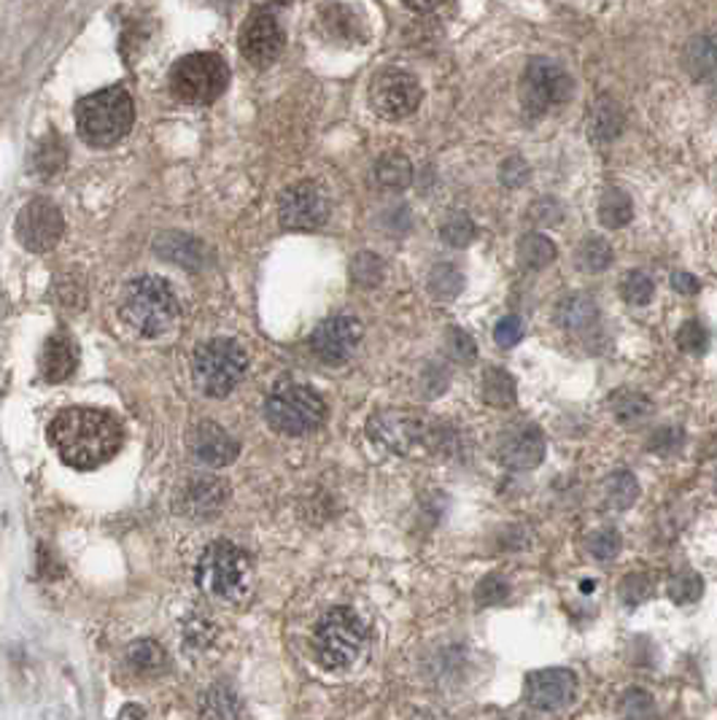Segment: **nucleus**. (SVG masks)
<instances>
[{
  "mask_svg": "<svg viewBox=\"0 0 717 720\" xmlns=\"http://www.w3.org/2000/svg\"><path fill=\"white\" fill-rule=\"evenodd\" d=\"M49 440L60 459L76 470H98L122 449V424L111 413L95 407H68L49 424Z\"/></svg>",
  "mask_w": 717,
  "mask_h": 720,
  "instance_id": "nucleus-1",
  "label": "nucleus"
},
{
  "mask_svg": "<svg viewBox=\"0 0 717 720\" xmlns=\"http://www.w3.org/2000/svg\"><path fill=\"white\" fill-rule=\"evenodd\" d=\"M136 109L127 89L105 87L78 103V132L89 147H114L130 132Z\"/></svg>",
  "mask_w": 717,
  "mask_h": 720,
  "instance_id": "nucleus-2",
  "label": "nucleus"
},
{
  "mask_svg": "<svg viewBox=\"0 0 717 720\" xmlns=\"http://www.w3.org/2000/svg\"><path fill=\"white\" fill-rule=\"evenodd\" d=\"M178 303L171 283L156 276H143L127 283L122 298V319L143 338H160L176 324Z\"/></svg>",
  "mask_w": 717,
  "mask_h": 720,
  "instance_id": "nucleus-3",
  "label": "nucleus"
},
{
  "mask_svg": "<svg viewBox=\"0 0 717 720\" xmlns=\"http://www.w3.org/2000/svg\"><path fill=\"white\" fill-rule=\"evenodd\" d=\"M367 629L351 607H332L313 629V653L324 669H349L362 653Z\"/></svg>",
  "mask_w": 717,
  "mask_h": 720,
  "instance_id": "nucleus-4",
  "label": "nucleus"
},
{
  "mask_svg": "<svg viewBox=\"0 0 717 720\" xmlns=\"http://www.w3.org/2000/svg\"><path fill=\"white\" fill-rule=\"evenodd\" d=\"M367 429L375 443L400 456H411L416 449H448V438H451L440 424H429L427 418L405 410L378 413L369 418Z\"/></svg>",
  "mask_w": 717,
  "mask_h": 720,
  "instance_id": "nucleus-5",
  "label": "nucleus"
},
{
  "mask_svg": "<svg viewBox=\"0 0 717 720\" xmlns=\"http://www.w3.org/2000/svg\"><path fill=\"white\" fill-rule=\"evenodd\" d=\"M265 416L276 432L300 438L322 427L327 405L311 387L297 381L278 383L265 402Z\"/></svg>",
  "mask_w": 717,
  "mask_h": 720,
  "instance_id": "nucleus-6",
  "label": "nucleus"
},
{
  "mask_svg": "<svg viewBox=\"0 0 717 720\" xmlns=\"http://www.w3.org/2000/svg\"><path fill=\"white\" fill-rule=\"evenodd\" d=\"M249 359L246 351L235 340L216 338L198 349L192 362V376L205 397H227L235 387L246 378Z\"/></svg>",
  "mask_w": 717,
  "mask_h": 720,
  "instance_id": "nucleus-7",
  "label": "nucleus"
},
{
  "mask_svg": "<svg viewBox=\"0 0 717 720\" xmlns=\"http://www.w3.org/2000/svg\"><path fill=\"white\" fill-rule=\"evenodd\" d=\"M251 564L238 545L218 540L203 551L198 561V585L209 596L235 602L249 591Z\"/></svg>",
  "mask_w": 717,
  "mask_h": 720,
  "instance_id": "nucleus-8",
  "label": "nucleus"
},
{
  "mask_svg": "<svg viewBox=\"0 0 717 720\" xmlns=\"http://www.w3.org/2000/svg\"><path fill=\"white\" fill-rule=\"evenodd\" d=\"M229 84V68L218 54L198 52L178 60L171 71V89L184 103L209 105L224 94Z\"/></svg>",
  "mask_w": 717,
  "mask_h": 720,
  "instance_id": "nucleus-9",
  "label": "nucleus"
},
{
  "mask_svg": "<svg viewBox=\"0 0 717 720\" xmlns=\"http://www.w3.org/2000/svg\"><path fill=\"white\" fill-rule=\"evenodd\" d=\"M575 92V81L558 63L537 58L520 76V105L529 116H545L556 105H564Z\"/></svg>",
  "mask_w": 717,
  "mask_h": 720,
  "instance_id": "nucleus-10",
  "label": "nucleus"
},
{
  "mask_svg": "<svg viewBox=\"0 0 717 720\" xmlns=\"http://www.w3.org/2000/svg\"><path fill=\"white\" fill-rule=\"evenodd\" d=\"M422 98V84L407 71H383V74L375 76L373 87H369V105L380 119L389 122H400L416 114Z\"/></svg>",
  "mask_w": 717,
  "mask_h": 720,
  "instance_id": "nucleus-11",
  "label": "nucleus"
},
{
  "mask_svg": "<svg viewBox=\"0 0 717 720\" xmlns=\"http://www.w3.org/2000/svg\"><path fill=\"white\" fill-rule=\"evenodd\" d=\"M329 216V200L324 189L313 181L291 184L284 189L281 200H278V219L287 230H316L327 222Z\"/></svg>",
  "mask_w": 717,
  "mask_h": 720,
  "instance_id": "nucleus-12",
  "label": "nucleus"
},
{
  "mask_svg": "<svg viewBox=\"0 0 717 720\" xmlns=\"http://www.w3.org/2000/svg\"><path fill=\"white\" fill-rule=\"evenodd\" d=\"M65 232L63 211L52 200H30L16 216V238L25 249L43 254L60 243Z\"/></svg>",
  "mask_w": 717,
  "mask_h": 720,
  "instance_id": "nucleus-13",
  "label": "nucleus"
},
{
  "mask_svg": "<svg viewBox=\"0 0 717 720\" xmlns=\"http://www.w3.org/2000/svg\"><path fill=\"white\" fill-rule=\"evenodd\" d=\"M577 694V680L569 669L551 667L537 669L526 674L524 696L526 705L537 712H556L564 710Z\"/></svg>",
  "mask_w": 717,
  "mask_h": 720,
  "instance_id": "nucleus-14",
  "label": "nucleus"
},
{
  "mask_svg": "<svg viewBox=\"0 0 717 720\" xmlns=\"http://www.w3.org/2000/svg\"><path fill=\"white\" fill-rule=\"evenodd\" d=\"M240 54L249 60L256 68H267L278 60L284 49V30L278 25V20L267 11H256L254 16H249L240 30Z\"/></svg>",
  "mask_w": 717,
  "mask_h": 720,
  "instance_id": "nucleus-15",
  "label": "nucleus"
},
{
  "mask_svg": "<svg viewBox=\"0 0 717 720\" xmlns=\"http://www.w3.org/2000/svg\"><path fill=\"white\" fill-rule=\"evenodd\" d=\"M362 334V321L354 319V316H332V319L322 321L313 329L311 349L327 365H343L356 351Z\"/></svg>",
  "mask_w": 717,
  "mask_h": 720,
  "instance_id": "nucleus-16",
  "label": "nucleus"
},
{
  "mask_svg": "<svg viewBox=\"0 0 717 720\" xmlns=\"http://www.w3.org/2000/svg\"><path fill=\"white\" fill-rule=\"evenodd\" d=\"M545 434L540 432V427L534 424H520V427L507 429L500 440V462L507 470L526 472L534 470L545 459Z\"/></svg>",
  "mask_w": 717,
  "mask_h": 720,
  "instance_id": "nucleus-17",
  "label": "nucleus"
},
{
  "mask_svg": "<svg viewBox=\"0 0 717 720\" xmlns=\"http://www.w3.org/2000/svg\"><path fill=\"white\" fill-rule=\"evenodd\" d=\"M224 502H227V485L214 476L189 478L176 494L178 513L192 521H209V518L218 516Z\"/></svg>",
  "mask_w": 717,
  "mask_h": 720,
  "instance_id": "nucleus-18",
  "label": "nucleus"
},
{
  "mask_svg": "<svg viewBox=\"0 0 717 720\" xmlns=\"http://www.w3.org/2000/svg\"><path fill=\"white\" fill-rule=\"evenodd\" d=\"M189 449H192V454L198 456L203 465L227 467L238 459L240 445L235 443L218 424L203 421L192 429V434H189Z\"/></svg>",
  "mask_w": 717,
  "mask_h": 720,
  "instance_id": "nucleus-19",
  "label": "nucleus"
},
{
  "mask_svg": "<svg viewBox=\"0 0 717 720\" xmlns=\"http://www.w3.org/2000/svg\"><path fill=\"white\" fill-rule=\"evenodd\" d=\"M156 256L173 262V265H181L187 270H200L211 262L209 245L200 238L184 236V232H162L154 243Z\"/></svg>",
  "mask_w": 717,
  "mask_h": 720,
  "instance_id": "nucleus-20",
  "label": "nucleus"
},
{
  "mask_svg": "<svg viewBox=\"0 0 717 720\" xmlns=\"http://www.w3.org/2000/svg\"><path fill=\"white\" fill-rule=\"evenodd\" d=\"M78 365V345L68 332H54L43 343L41 351V372L49 383H60L73 376Z\"/></svg>",
  "mask_w": 717,
  "mask_h": 720,
  "instance_id": "nucleus-21",
  "label": "nucleus"
},
{
  "mask_svg": "<svg viewBox=\"0 0 717 720\" xmlns=\"http://www.w3.org/2000/svg\"><path fill=\"white\" fill-rule=\"evenodd\" d=\"M624 127H626L624 105H620L615 98H609V94L596 98V103L591 105L586 119L588 138L596 143H613L615 138L624 132Z\"/></svg>",
  "mask_w": 717,
  "mask_h": 720,
  "instance_id": "nucleus-22",
  "label": "nucleus"
},
{
  "mask_svg": "<svg viewBox=\"0 0 717 720\" xmlns=\"http://www.w3.org/2000/svg\"><path fill=\"white\" fill-rule=\"evenodd\" d=\"M682 65L691 79L702 84H717V38L693 36L682 52Z\"/></svg>",
  "mask_w": 717,
  "mask_h": 720,
  "instance_id": "nucleus-23",
  "label": "nucleus"
},
{
  "mask_svg": "<svg viewBox=\"0 0 717 720\" xmlns=\"http://www.w3.org/2000/svg\"><path fill=\"white\" fill-rule=\"evenodd\" d=\"M553 319L567 332H582V329L593 327L599 321V305L588 294H567V298L558 300Z\"/></svg>",
  "mask_w": 717,
  "mask_h": 720,
  "instance_id": "nucleus-24",
  "label": "nucleus"
},
{
  "mask_svg": "<svg viewBox=\"0 0 717 720\" xmlns=\"http://www.w3.org/2000/svg\"><path fill=\"white\" fill-rule=\"evenodd\" d=\"M200 710H203L205 720H240L243 718L240 696L224 683L211 685V689L205 691L203 702H200Z\"/></svg>",
  "mask_w": 717,
  "mask_h": 720,
  "instance_id": "nucleus-25",
  "label": "nucleus"
},
{
  "mask_svg": "<svg viewBox=\"0 0 717 720\" xmlns=\"http://www.w3.org/2000/svg\"><path fill=\"white\" fill-rule=\"evenodd\" d=\"M631 216H634L631 194L620 187L604 189L602 200H599V222H602L607 230H624L631 222Z\"/></svg>",
  "mask_w": 717,
  "mask_h": 720,
  "instance_id": "nucleus-26",
  "label": "nucleus"
},
{
  "mask_svg": "<svg viewBox=\"0 0 717 720\" xmlns=\"http://www.w3.org/2000/svg\"><path fill=\"white\" fill-rule=\"evenodd\" d=\"M427 289L435 303L440 305L453 303V300L464 292V273L458 270V267L448 265V262H440V265H435L429 270Z\"/></svg>",
  "mask_w": 717,
  "mask_h": 720,
  "instance_id": "nucleus-27",
  "label": "nucleus"
},
{
  "mask_svg": "<svg viewBox=\"0 0 717 720\" xmlns=\"http://www.w3.org/2000/svg\"><path fill=\"white\" fill-rule=\"evenodd\" d=\"M375 181L380 184L389 192H402V189L411 187L413 181V165L405 154H383L375 165Z\"/></svg>",
  "mask_w": 717,
  "mask_h": 720,
  "instance_id": "nucleus-28",
  "label": "nucleus"
},
{
  "mask_svg": "<svg viewBox=\"0 0 717 720\" xmlns=\"http://www.w3.org/2000/svg\"><path fill=\"white\" fill-rule=\"evenodd\" d=\"M556 245L551 238H545L542 232H529L518 240V262L526 270H545L548 265H553L556 260Z\"/></svg>",
  "mask_w": 717,
  "mask_h": 720,
  "instance_id": "nucleus-29",
  "label": "nucleus"
},
{
  "mask_svg": "<svg viewBox=\"0 0 717 720\" xmlns=\"http://www.w3.org/2000/svg\"><path fill=\"white\" fill-rule=\"evenodd\" d=\"M483 400L494 407H510L518 400V387L515 378L502 367H486L483 372Z\"/></svg>",
  "mask_w": 717,
  "mask_h": 720,
  "instance_id": "nucleus-30",
  "label": "nucleus"
},
{
  "mask_svg": "<svg viewBox=\"0 0 717 720\" xmlns=\"http://www.w3.org/2000/svg\"><path fill=\"white\" fill-rule=\"evenodd\" d=\"M575 260L582 273H604L613 265V245L599 236H588L577 245Z\"/></svg>",
  "mask_w": 717,
  "mask_h": 720,
  "instance_id": "nucleus-31",
  "label": "nucleus"
},
{
  "mask_svg": "<svg viewBox=\"0 0 717 720\" xmlns=\"http://www.w3.org/2000/svg\"><path fill=\"white\" fill-rule=\"evenodd\" d=\"M609 405H613V416L618 418L620 424H626V427L645 421L650 410H653V402L642 392H618Z\"/></svg>",
  "mask_w": 717,
  "mask_h": 720,
  "instance_id": "nucleus-32",
  "label": "nucleus"
},
{
  "mask_svg": "<svg viewBox=\"0 0 717 720\" xmlns=\"http://www.w3.org/2000/svg\"><path fill=\"white\" fill-rule=\"evenodd\" d=\"M475 236H478V227H475L473 216L464 214V211H451V214L442 219L440 238L445 240L451 249H467Z\"/></svg>",
  "mask_w": 717,
  "mask_h": 720,
  "instance_id": "nucleus-33",
  "label": "nucleus"
},
{
  "mask_svg": "<svg viewBox=\"0 0 717 720\" xmlns=\"http://www.w3.org/2000/svg\"><path fill=\"white\" fill-rule=\"evenodd\" d=\"M127 664L138 674H154L165 667V650L151 640H138L127 647Z\"/></svg>",
  "mask_w": 717,
  "mask_h": 720,
  "instance_id": "nucleus-34",
  "label": "nucleus"
},
{
  "mask_svg": "<svg viewBox=\"0 0 717 720\" xmlns=\"http://www.w3.org/2000/svg\"><path fill=\"white\" fill-rule=\"evenodd\" d=\"M640 500V480L634 472L618 470L607 478V502L615 510H629Z\"/></svg>",
  "mask_w": 717,
  "mask_h": 720,
  "instance_id": "nucleus-35",
  "label": "nucleus"
},
{
  "mask_svg": "<svg viewBox=\"0 0 717 720\" xmlns=\"http://www.w3.org/2000/svg\"><path fill=\"white\" fill-rule=\"evenodd\" d=\"M386 278V265L378 254L373 251H358L351 260V281L362 289H375L380 287V281Z\"/></svg>",
  "mask_w": 717,
  "mask_h": 720,
  "instance_id": "nucleus-36",
  "label": "nucleus"
},
{
  "mask_svg": "<svg viewBox=\"0 0 717 720\" xmlns=\"http://www.w3.org/2000/svg\"><path fill=\"white\" fill-rule=\"evenodd\" d=\"M704 594V580L696 572H680L669 580V599L675 605H693L702 599Z\"/></svg>",
  "mask_w": 717,
  "mask_h": 720,
  "instance_id": "nucleus-37",
  "label": "nucleus"
},
{
  "mask_svg": "<svg viewBox=\"0 0 717 720\" xmlns=\"http://www.w3.org/2000/svg\"><path fill=\"white\" fill-rule=\"evenodd\" d=\"M620 294L629 305H647L655 294L653 278L642 270L626 273V278L620 281Z\"/></svg>",
  "mask_w": 717,
  "mask_h": 720,
  "instance_id": "nucleus-38",
  "label": "nucleus"
},
{
  "mask_svg": "<svg viewBox=\"0 0 717 720\" xmlns=\"http://www.w3.org/2000/svg\"><path fill=\"white\" fill-rule=\"evenodd\" d=\"M620 716L626 720H653L655 702L645 689H629L620 699Z\"/></svg>",
  "mask_w": 717,
  "mask_h": 720,
  "instance_id": "nucleus-39",
  "label": "nucleus"
},
{
  "mask_svg": "<svg viewBox=\"0 0 717 720\" xmlns=\"http://www.w3.org/2000/svg\"><path fill=\"white\" fill-rule=\"evenodd\" d=\"M682 445H685V432L680 427H661L655 429L653 438L647 440V449L653 451L655 456H675L680 454Z\"/></svg>",
  "mask_w": 717,
  "mask_h": 720,
  "instance_id": "nucleus-40",
  "label": "nucleus"
},
{
  "mask_svg": "<svg viewBox=\"0 0 717 720\" xmlns=\"http://www.w3.org/2000/svg\"><path fill=\"white\" fill-rule=\"evenodd\" d=\"M620 548H624V538L615 529H599L588 540V551L599 561H613L620 554Z\"/></svg>",
  "mask_w": 717,
  "mask_h": 720,
  "instance_id": "nucleus-41",
  "label": "nucleus"
},
{
  "mask_svg": "<svg viewBox=\"0 0 717 720\" xmlns=\"http://www.w3.org/2000/svg\"><path fill=\"white\" fill-rule=\"evenodd\" d=\"M677 345L685 354H704L709 345V332L702 321L691 319L677 329Z\"/></svg>",
  "mask_w": 717,
  "mask_h": 720,
  "instance_id": "nucleus-42",
  "label": "nucleus"
},
{
  "mask_svg": "<svg viewBox=\"0 0 717 720\" xmlns=\"http://www.w3.org/2000/svg\"><path fill=\"white\" fill-rule=\"evenodd\" d=\"M650 594H653V583H650L647 574L642 572L626 574L624 583H620V602H624L626 607L642 605V602H647Z\"/></svg>",
  "mask_w": 717,
  "mask_h": 720,
  "instance_id": "nucleus-43",
  "label": "nucleus"
},
{
  "mask_svg": "<svg viewBox=\"0 0 717 720\" xmlns=\"http://www.w3.org/2000/svg\"><path fill=\"white\" fill-rule=\"evenodd\" d=\"M507 596H510V585L507 580L500 578V574H489V578H483L478 583V591H475V602H478L480 607L502 605Z\"/></svg>",
  "mask_w": 717,
  "mask_h": 720,
  "instance_id": "nucleus-44",
  "label": "nucleus"
},
{
  "mask_svg": "<svg viewBox=\"0 0 717 720\" xmlns=\"http://www.w3.org/2000/svg\"><path fill=\"white\" fill-rule=\"evenodd\" d=\"M448 349H451V356L458 362V365H473V362L478 359V345H475V340L458 327L448 329Z\"/></svg>",
  "mask_w": 717,
  "mask_h": 720,
  "instance_id": "nucleus-45",
  "label": "nucleus"
},
{
  "mask_svg": "<svg viewBox=\"0 0 717 720\" xmlns=\"http://www.w3.org/2000/svg\"><path fill=\"white\" fill-rule=\"evenodd\" d=\"M529 222L534 227H553V225H558V222H562V216H564V209H562V203H558L556 198H540V200H534V203H531V209H529Z\"/></svg>",
  "mask_w": 717,
  "mask_h": 720,
  "instance_id": "nucleus-46",
  "label": "nucleus"
},
{
  "mask_svg": "<svg viewBox=\"0 0 717 720\" xmlns=\"http://www.w3.org/2000/svg\"><path fill=\"white\" fill-rule=\"evenodd\" d=\"M520 338H524V319H520V316L510 314L496 321L494 343L500 345V349H515V345L520 343Z\"/></svg>",
  "mask_w": 717,
  "mask_h": 720,
  "instance_id": "nucleus-47",
  "label": "nucleus"
},
{
  "mask_svg": "<svg viewBox=\"0 0 717 720\" xmlns=\"http://www.w3.org/2000/svg\"><path fill=\"white\" fill-rule=\"evenodd\" d=\"M529 178H531V167H529V162H526L524 157H507L500 165V181L507 189L524 187V184L529 181Z\"/></svg>",
  "mask_w": 717,
  "mask_h": 720,
  "instance_id": "nucleus-48",
  "label": "nucleus"
},
{
  "mask_svg": "<svg viewBox=\"0 0 717 720\" xmlns=\"http://www.w3.org/2000/svg\"><path fill=\"white\" fill-rule=\"evenodd\" d=\"M448 381H451V378H448V370L442 365H431L427 367V372H424V389H427V392H424V397H440L442 392H445L448 389Z\"/></svg>",
  "mask_w": 717,
  "mask_h": 720,
  "instance_id": "nucleus-49",
  "label": "nucleus"
},
{
  "mask_svg": "<svg viewBox=\"0 0 717 720\" xmlns=\"http://www.w3.org/2000/svg\"><path fill=\"white\" fill-rule=\"evenodd\" d=\"M669 283H671V289H675V292H680V294H696L699 289H702L699 278L691 276V273H685V270L671 273Z\"/></svg>",
  "mask_w": 717,
  "mask_h": 720,
  "instance_id": "nucleus-50",
  "label": "nucleus"
},
{
  "mask_svg": "<svg viewBox=\"0 0 717 720\" xmlns=\"http://www.w3.org/2000/svg\"><path fill=\"white\" fill-rule=\"evenodd\" d=\"M593 585H596V583H593V580H582V585H580V589H582V594H591V591H593Z\"/></svg>",
  "mask_w": 717,
  "mask_h": 720,
  "instance_id": "nucleus-51",
  "label": "nucleus"
}]
</instances>
